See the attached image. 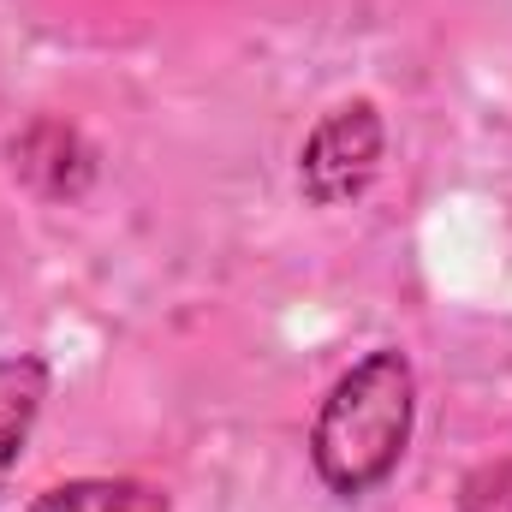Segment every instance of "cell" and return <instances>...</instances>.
I'll list each match as a JSON object with an SVG mask.
<instances>
[{"mask_svg":"<svg viewBox=\"0 0 512 512\" xmlns=\"http://www.w3.org/2000/svg\"><path fill=\"white\" fill-rule=\"evenodd\" d=\"M459 512H512V465H483L465 483Z\"/></svg>","mask_w":512,"mask_h":512,"instance_id":"5","label":"cell"},{"mask_svg":"<svg viewBox=\"0 0 512 512\" xmlns=\"http://www.w3.org/2000/svg\"><path fill=\"white\" fill-rule=\"evenodd\" d=\"M30 512H173V507H167V495H155L149 483H131V477H78V483L48 489Z\"/></svg>","mask_w":512,"mask_h":512,"instance_id":"4","label":"cell"},{"mask_svg":"<svg viewBox=\"0 0 512 512\" xmlns=\"http://www.w3.org/2000/svg\"><path fill=\"white\" fill-rule=\"evenodd\" d=\"M48 399V364L36 352H12L0 358V489L18 471V453L36 429V411Z\"/></svg>","mask_w":512,"mask_h":512,"instance_id":"3","label":"cell"},{"mask_svg":"<svg viewBox=\"0 0 512 512\" xmlns=\"http://www.w3.org/2000/svg\"><path fill=\"white\" fill-rule=\"evenodd\" d=\"M376 161H382V114L370 102H346V108H334L322 126L310 131V143L298 155L304 197L334 209V203L358 197L376 179Z\"/></svg>","mask_w":512,"mask_h":512,"instance_id":"2","label":"cell"},{"mask_svg":"<svg viewBox=\"0 0 512 512\" xmlns=\"http://www.w3.org/2000/svg\"><path fill=\"white\" fill-rule=\"evenodd\" d=\"M411 417H417V376H411L405 352H393V346L370 352L364 364H352L334 382V393L316 411V429H310L316 477L334 495H370L405 459Z\"/></svg>","mask_w":512,"mask_h":512,"instance_id":"1","label":"cell"}]
</instances>
